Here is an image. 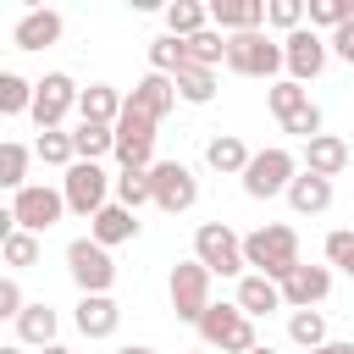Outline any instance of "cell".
Listing matches in <instances>:
<instances>
[{
	"label": "cell",
	"mask_w": 354,
	"mask_h": 354,
	"mask_svg": "<svg viewBox=\"0 0 354 354\" xmlns=\"http://www.w3.org/2000/svg\"><path fill=\"white\" fill-rule=\"evenodd\" d=\"M243 266H254L260 277L282 282V277L299 266V232H293V227H282V221L254 227V232L243 238Z\"/></svg>",
	"instance_id": "obj_1"
},
{
	"label": "cell",
	"mask_w": 354,
	"mask_h": 354,
	"mask_svg": "<svg viewBox=\"0 0 354 354\" xmlns=\"http://www.w3.org/2000/svg\"><path fill=\"white\" fill-rule=\"evenodd\" d=\"M293 177H299V155L282 149V144H266V149H254L249 166H243V194H249V199H277V194H288Z\"/></svg>",
	"instance_id": "obj_2"
},
{
	"label": "cell",
	"mask_w": 354,
	"mask_h": 354,
	"mask_svg": "<svg viewBox=\"0 0 354 354\" xmlns=\"http://www.w3.org/2000/svg\"><path fill=\"white\" fill-rule=\"evenodd\" d=\"M61 199H66L72 216H88V221H94V216L111 205V177H105V166H100V160H72L66 177H61Z\"/></svg>",
	"instance_id": "obj_3"
},
{
	"label": "cell",
	"mask_w": 354,
	"mask_h": 354,
	"mask_svg": "<svg viewBox=\"0 0 354 354\" xmlns=\"http://www.w3.org/2000/svg\"><path fill=\"white\" fill-rule=\"evenodd\" d=\"M194 260L210 277H243V238L227 221H199L194 232Z\"/></svg>",
	"instance_id": "obj_4"
},
{
	"label": "cell",
	"mask_w": 354,
	"mask_h": 354,
	"mask_svg": "<svg viewBox=\"0 0 354 354\" xmlns=\"http://www.w3.org/2000/svg\"><path fill=\"white\" fill-rule=\"evenodd\" d=\"M227 66L238 72V77H271L277 83V72H282V44L271 39V33H227Z\"/></svg>",
	"instance_id": "obj_5"
},
{
	"label": "cell",
	"mask_w": 354,
	"mask_h": 354,
	"mask_svg": "<svg viewBox=\"0 0 354 354\" xmlns=\"http://www.w3.org/2000/svg\"><path fill=\"white\" fill-rule=\"evenodd\" d=\"M199 337H205V348H221V354H249L260 343L254 337V321L238 304H210L199 315Z\"/></svg>",
	"instance_id": "obj_6"
},
{
	"label": "cell",
	"mask_w": 354,
	"mask_h": 354,
	"mask_svg": "<svg viewBox=\"0 0 354 354\" xmlns=\"http://www.w3.org/2000/svg\"><path fill=\"white\" fill-rule=\"evenodd\" d=\"M149 194H155V210L183 216V210H194V199H199V177H194L183 160H155V166H149Z\"/></svg>",
	"instance_id": "obj_7"
},
{
	"label": "cell",
	"mask_w": 354,
	"mask_h": 354,
	"mask_svg": "<svg viewBox=\"0 0 354 354\" xmlns=\"http://www.w3.org/2000/svg\"><path fill=\"white\" fill-rule=\"evenodd\" d=\"M66 271H72V282L83 293H111V282H116V260L94 238H72L66 243Z\"/></svg>",
	"instance_id": "obj_8"
},
{
	"label": "cell",
	"mask_w": 354,
	"mask_h": 354,
	"mask_svg": "<svg viewBox=\"0 0 354 354\" xmlns=\"http://www.w3.org/2000/svg\"><path fill=\"white\" fill-rule=\"evenodd\" d=\"M166 293H171V310H177V321H194V326H199V315L216 304V299H210V271H205L199 260H177V266H171V282H166Z\"/></svg>",
	"instance_id": "obj_9"
},
{
	"label": "cell",
	"mask_w": 354,
	"mask_h": 354,
	"mask_svg": "<svg viewBox=\"0 0 354 354\" xmlns=\"http://www.w3.org/2000/svg\"><path fill=\"white\" fill-rule=\"evenodd\" d=\"M77 94H83V88H77L66 72H44V77L33 83V111H28V116L39 122V133H55V127L66 122V111L77 105Z\"/></svg>",
	"instance_id": "obj_10"
},
{
	"label": "cell",
	"mask_w": 354,
	"mask_h": 354,
	"mask_svg": "<svg viewBox=\"0 0 354 354\" xmlns=\"http://www.w3.org/2000/svg\"><path fill=\"white\" fill-rule=\"evenodd\" d=\"M61 210H66V199H61V188H44V183H28V188H17V199H11V216H17V227L22 232H50L55 221H61Z\"/></svg>",
	"instance_id": "obj_11"
},
{
	"label": "cell",
	"mask_w": 354,
	"mask_h": 354,
	"mask_svg": "<svg viewBox=\"0 0 354 354\" xmlns=\"http://www.w3.org/2000/svg\"><path fill=\"white\" fill-rule=\"evenodd\" d=\"M326 39L315 33V28H293L288 39H282V66H288V77L293 83H310V77H321L326 72Z\"/></svg>",
	"instance_id": "obj_12"
},
{
	"label": "cell",
	"mask_w": 354,
	"mask_h": 354,
	"mask_svg": "<svg viewBox=\"0 0 354 354\" xmlns=\"http://www.w3.org/2000/svg\"><path fill=\"white\" fill-rule=\"evenodd\" d=\"M116 160H122V171H149L155 160V122H144V116H133V111H122L116 116V149H111Z\"/></svg>",
	"instance_id": "obj_13"
},
{
	"label": "cell",
	"mask_w": 354,
	"mask_h": 354,
	"mask_svg": "<svg viewBox=\"0 0 354 354\" xmlns=\"http://www.w3.org/2000/svg\"><path fill=\"white\" fill-rule=\"evenodd\" d=\"M171 105H177V83H171V77H160V72L138 77V83H133V94L122 100V111H133V116H144V122H155V127L171 116Z\"/></svg>",
	"instance_id": "obj_14"
},
{
	"label": "cell",
	"mask_w": 354,
	"mask_h": 354,
	"mask_svg": "<svg viewBox=\"0 0 354 354\" xmlns=\"http://www.w3.org/2000/svg\"><path fill=\"white\" fill-rule=\"evenodd\" d=\"M277 288H282V304H288V310H315V304L332 293V266H304V260H299Z\"/></svg>",
	"instance_id": "obj_15"
},
{
	"label": "cell",
	"mask_w": 354,
	"mask_h": 354,
	"mask_svg": "<svg viewBox=\"0 0 354 354\" xmlns=\"http://www.w3.org/2000/svg\"><path fill=\"white\" fill-rule=\"evenodd\" d=\"M61 11H50V6H39V11H22V22L11 28V44L17 50H50L55 39H61Z\"/></svg>",
	"instance_id": "obj_16"
},
{
	"label": "cell",
	"mask_w": 354,
	"mask_h": 354,
	"mask_svg": "<svg viewBox=\"0 0 354 354\" xmlns=\"http://www.w3.org/2000/svg\"><path fill=\"white\" fill-rule=\"evenodd\" d=\"M122 326V304L111 293H83L77 299V332L83 337H116Z\"/></svg>",
	"instance_id": "obj_17"
},
{
	"label": "cell",
	"mask_w": 354,
	"mask_h": 354,
	"mask_svg": "<svg viewBox=\"0 0 354 354\" xmlns=\"http://www.w3.org/2000/svg\"><path fill=\"white\" fill-rule=\"evenodd\" d=\"M205 11L216 22V33H254L266 22V0H210Z\"/></svg>",
	"instance_id": "obj_18"
},
{
	"label": "cell",
	"mask_w": 354,
	"mask_h": 354,
	"mask_svg": "<svg viewBox=\"0 0 354 354\" xmlns=\"http://www.w3.org/2000/svg\"><path fill=\"white\" fill-rule=\"evenodd\" d=\"M88 238H94V243H105V249L133 243V238H138V216H133L127 205H116V199H111V205H105V210L88 221Z\"/></svg>",
	"instance_id": "obj_19"
},
{
	"label": "cell",
	"mask_w": 354,
	"mask_h": 354,
	"mask_svg": "<svg viewBox=\"0 0 354 354\" xmlns=\"http://www.w3.org/2000/svg\"><path fill=\"white\" fill-rule=\"evenodd\" d=\"M249 321L254 315H271V310H282V288L271 282V277H260V271H243L238 277V299H232Z\"/></svg>",
	"instance_id": "obj_20"
},
{
	"label": "cell",
	"mask_w": 354,
	"mask_h": 354,
	"mask_svg": "<svg viewBox=\"0 0 354 354\" xmlns=\"http://www.w3.org/2000/svg\"><path fill=\"white\" fill-rule=\"evenodd\" d=\"M343 166H348V144H343L337 133H315V138L304 144V171H315V177L332 183Z\"/></svg>",
	"instance_id": "obj_21"
},
{
	"label": "cell",
	"mask_w": 354,
	"mask_h": 354,
	"mask_svg": "<svg viewBox=\"0 0 354 354\" xmlns=\"http://www.w3.org/2000/svg\"><path fill=\"white\" fill-rule=\"evenodd\" d=\"M205 166L221 171V177H243V166H249V144H243L238 133H216V138L205 144Z\"/></svg>",
	"instance_id": "obj_22"
},
{
	"label": "cell",
	"mask_w": 354,
	"mask_h": 354,
	"mask_svg": "<svg viewBox=\"0 0 354 354\" xmlns=\"http://www.w3.org/2000/svg\"><path fill=\"white\" fill-rule=\"evenodd\" d=\"M288 205H293L299 216H321V210H332V183L315 177V171H299V177L288 183Z\"/></svg>",
	"instance_id": "obj_23"
},
{
	"label": "cell",
	"mask_w": 354,
	"mask_h": 354,
	"mask_svg": "<svg viewBox=\"0 0 354 354\" xmlns=\"http://www.w3.org/2000/svg\"><path fill=\"white\" fill-rule=\"evenodd\" d=\"M77 116H83V122H100V127H116V116H122V94H116L111 83H88V88L77 94Z\"/></svg>",
	"instance_id": "obj_24"
},
{
	"label": "cell",
	"mask_w": 354,
	"mask_h": 354,
	"mask_svg": "<svg viewBox=\"0 0 354 354\" xmlns=\"http://www.w3.org/2000/svg\"><path fill=\"white\" fill-rule=\"evenodd\" d=\"M55 326H61V315L50 304H22V315H17V337L28 348H50L55 343Z\"/></svg>",
	"instance_id": "obj_25"
},
{
	"label": "cell",
	"mask_w": 354,
	"mask_h": 354,
	"mask_svg": "<svg viewBox=\"0 0 354 354\" xmlns=\"http://www.w3.org/2000/svg\"><path fill=\"white\" fill-rule=\"evenodd\" d=\"M171 83H177V100H188V105H210L216 100V72L210 66H177L171 72Z\"/></svg>",
	"instance_id": "obj_26"
},
{
	"label": "cell",
	"mask_w": 354,
	"mask_h": 354,
	"mask_svg": "<svg viewBox=\"0 0 354 354\" xmlns=\"http://www.w3.org/2000/svg\"><path fill=\"white\" fill-rule=\"evenodd\" d=\"M210 28V11L199 6V0H171L166 6V33L171 39H194V33H205Z\"/></svg>",
	"instance_id": "obj_27"
},
{
	"label": "cell",
	"mask_w": 354,
	"mask_h": 354,
	"mask_svg": "<svg viewBox=\"0 0 354 354\" xmlns=\"http://www.w3.org/2000/svg\"><path fill=\"white\" fill-rule=\"evenodd\" d=\"M183 61L188 66H221L227 61V33H216V28H205V33H194V39H183Z\"/></svg>",
	"instance_id": "obj_28"
},
{
	"label": "cell",
	"mask_w": 354,
	"mask_h": 354,
	"mask_svg": "<svg viewBox=\"0 0 354 354\" xmlns=\"http://www.w3.org/2000/svg\"><path fill=\"white\" fill-rule=\"evenodd\" d=\"M116 149V127H100V122H77L72 127V155L77 160H100Z\"/></svg>",
	"instance_id": "obj_29"
},
{
	"label": "cell",
	"mask_w": 354,
	"mask_h": 354,
	"mask_svg": "<svg viewBox=\"0 0 354 354\" xmlns=\"http://www.w3.org/2000/svg\"><path fill=\"white\" fill-rule=\"evenodd\" d=\"M111 194H116V205H127L133 216H138V205H155L149 171H116V177H111Z\"/></svg>",
	"instance_id": "obj_30"
},
{
	"label": "cell",
	"mask_w": 354,
	"mask_h": 354,
	"mask_svg": "<svg viewBox=\"0 0 354 354\" xmlns=\"http://www.w3.org/2000/svg\"><path fill=\"white\" fill-rule=\"evenodd\" d=\"M288 337H293L304 354L321 348V343H326V315H321V310H293V315H288Z\"/></svg>",
	"instance_id": "obj_31"
},
{
	"label": "cell",
	"mask_w": 354,
	"mask_h": 354,
	"mask_svg": "<svg viewBox=\"0 0 354 354\" xmlns=\"http://www.w3.org/2000/svg\"><path fill=\"white\" fill-rule=\"evenodd\" d=\"M28 160H33V149L6 138V144H0V188H11V194L28 188Z\"/></svg>",
	"instance_id": "obj_32"
},
{
	"label": "cell",
	"mask_w": 354,
	"mask_h": 354,
	"mask_svg": "<svg viewBox=\"0 0 354 354\" xmlns=\"http://www.w3.org/2000/svg\"><path fill=\"white\" fill-rule=\"evenodd\" d=\"M266 105H271V116L282 122V116H293L299 105H310V88H304V83H293V77H277V83L266 88Z\"/></svg>",
	"instance_id": "obj_33"
},
{
	"label": "cell",
	"mask_w": 354,
	"mask_h": 354,
	"mask_svg": "<svg viewBox=\"0 0 354 354\" xmlns=\"http://www.w3.org/2000/svg\"><path fill=\"white\" fill-rule=\"evenodd\" d=\"M33 111V83L17 72H0V116H22Z\"/></svg>",
	"instance_id": "obj_34"
},
{
	"label": "cell",
	"mask_w": 354,
	"mask_h": 354,
	"mask_svg": "<svg viewBox=\"0 0 354 354\" xmlns=\"http://www.w3.org/2000/svg\"><path fill=\"white\" fill-rule=\"evenodd\" d=\"M33 155H39L44 166H61V171H66V166L77 160V155H72V133H61V127H55V133H39Z\"/></svg>",
	"instance_id": "obj_35"
},
{
	"label": "cell",
	"mask_w": 354,
	"mask_h": 354,
	"mask_svg": "<svg viewBox=\"0 0 354 354\" xmlns=\"http://www.w3.org/2000/svg\"><path fill=\"white\" fill-rule=\"evenodd\" d=\"M149 66H155L160 77H171V72L183 66V39H171V33H160V39H149Z\"/></svg>",
	"instance_id": "obj_36"
},
{
	"label": "cell",
	"mask_w": 354,
	"mask_h": 354,
	"mask_svg": "<svg viewBox=\"0 0 354 354\" xmlns=\"http://www.w3.org/2000/svg\"><path fill=\"white\" fill-rule=\"evenodd\" d=\"M326 266H337L343 277H354V227L326 232Z\"/></svg>",
	"instance_id": "obj_37"
},
{
	"label": "cell",
	"mask_w": 354,
	"mask_h": 354,
	"mask_svg": "<svg viewBox=\"0 0 354 354\" xmlns=\"http://www.w3.org/2000/svg\"><path fill=\"white\" fill-rule=\"evenodd\" d=\"M304 17H310V28H332V33H337V28L348 22V0H310Z\"/></svg>",
	"instance_id": "obj_38"
},
{
	"label": "cell",
	"mask_w": 354,
	"mask_h": 354,
	"mask_svg": "<svg viewBox=\"0 0 354 354\" xmlns=\"http://www.w3.org/2000/svg\"><path fill=\"white\" fill-rule=\"evenodd\" d=\"M0 254H6V266H39V238L17 227V232L6 238V249H0Z\"/></svg>",
	"instance_id": "obj_39"
},
{
	"label": "cell",
	"mask_w": 354,
	"mask_h": 354,
	"mask_svg": "<svg viewBox=\"0 0 354 354\" xmlns=\"http://www.w3.org/2000/svg\"><path fill=\"white\" fill-rule=\"evenodd\" d=\"M266 22H271V28H282V33L304 28V0H271V6H266Z\"/></svg>",
	"instance_id": "obj_40"
},
{
	"label": "cell",
	"mask_w": 354,
	"mask_h": 354,
	"mask_svg": "<svg viewBox=\"0 0 354 354\" xmlns=\"http://www.w3.org/2000/svg\"><path fill=\"white\" fill-rule=\"evenodd\" d=\"M282 133H299V138H304V144H310V138H315V133H321V105H315V100H310V105H299V111H293V116H282Z\"/></svg>",
	"instance_id": "obj_41"
},
{
	"label": "cell",
	"mask_w": 354,
	"mask_h": 354,
	"mask_svg": "<svg viewBox=\"0 0 354 354\" xmlns=\"http://www.w3.org/2000/svg\"><path fill=\"white\" fill-rule=\"evenodd\" d=\"M22 304H28V299H22V288H17L11 277H0V321H17V315H22Z\"/></svg>",
	"instance_id": "obj_42"
},
{
	"label": "cell",
	"mask_w": 354,
	"mask_h": 354,
	"mask_svg": "<svg viewBox=\"0 0 354 354\" xmlns=\"http://www.w3.org/2000/svg\"><path fill=\"white\" fill-rule=\"evenodd\" d=\"M326 50H337V61H348V66H354V22H343V28L326 39Z\"/></svg>",
	"instance_id": "obj_43"
},
{
	"label": "cell",
	"mask_w": 354,
	"mask_h": 354,
	"mask_svg": "<svg viewBox=\"0 0 354 354\" xmlns=\"http://www.w3.org/2000/svg\"><path fill=\"white\" fill-rule=\"evenodd\" d=\"M11 232H17V216H11V205H0V249H6Z\"/></svg>",
	"instance_id": "obj_44"
},
{
	"label": "cell",
	"mask_w": 354,
	"mask_h": 354,
	"mask_svg": "<svg viewBox=\"0 0 354 354\" xmlns=\"http://www.w3.org/2000/svg\"><path fill=\"white\" fill-rule=\"evenodd\" d=\"M310 354H354V343H332V337H326V343H321V348H310Z\"/></svg>",
	"instance_id": "obj_45"
},
{
	"label": "cell",
	"mask_w": 354,
	"mask_h": 354,
	"mask_svg": "<svg viewBox=\"0 0 354 354\" xmlns=\"http://www.w3.org/2000/svg\"><path fill=\"white\" fill-rule=\"evenodd\" d=\"M116 354H155V348H144V343H122Z\"/></svg>",
	"instance_id": "obj_46"
},
{
	"label": "cell",
	"mask_w": 354,
	"mask_h": 354,
	"mask_svg": "<svg viewBox=\"0 0 354 354\" xmlns=\"http://www.w3.org/2000/svg\"><path fill=\"white\" fill-rule=\"evenodd\" d=\"M39 354H72V348H66V343H50V348H39Z\"/></svg>",
	"instance_id": "obj_47"
},
{
	"label": "cell",
	"mask_w": 354,
	"mask_h": 354,
	"mask_svg": "<svg viewBox=\"0 0 354 354\" xmlns=\"http://www.w3.org/2000/svg\"><path fill=\"white\" fill-rule=\"evenodd\" d=\"M249 354H277V348H271V343H254V348H249Z\"/></svg>",
	"instance_id": "obj_48"
},
{
	"label": "cell",
	"mask_w": 354,
	"mask_h": 354,
	"mask_svg": "<svg viewBox=\"0 0 354 354\" xmlns=\"http://www.w3.org/2000/svg\"><path fill=\"white\" fill-rule=\"evenodd\" d=\"M0 354H22V343H0Z\"/></svg>",
	"instance_id": "obj_49"
}]
</instances>
